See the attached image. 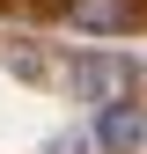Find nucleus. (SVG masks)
I'll list each match as a JSON object with an SVG mask.
<instances>
[{"mask_svg":"<svg viewBox=\"0 0 147 154\" xmlns=\"http://www.w3.org/2000/svg\"><path fill=\"white\" fill-rule=\"evenodd\" d=\"M52 154H88V140H81V132H66V140L52 147Z\"/></svg>","mask_w":147,"mask_h":154,"instance_id":"obj_4","label":"nucleus"},{"mask_svg":"<svg viewBox=\"0 0 147 154\" xmlns=\"http://www.w3.org/2000/svg\"><path fill=\"white\" fill-rule=\"evenodd\" d=\"M74 88L88 95V103H125V95L140 88V66L133 59H118V51H88V59H74Z\"/></svg>","mask_w":147,"mask_h":154,"instance_id":"obj_1","label":"nucleus"},{"mask_svg":"<svg viewBox=\"0 0 147 154\" xmlns=\"http://www.w3.org/2000/svg\"><path fill=\"white\" fill-rule=\"evenodd\" d=\"M88 140H96L103 154H140V147H147V110L133 103V95H125V103H103Z\"/></svg>","mask_w":147,"mask_h":154,"instance_id":"obj_2","label":"nucleus"},{"mask_svg":"<svg viewBox=\"0 0 147 154\" xmlns=\"http://www.w3.org/2000/svg\"><path fill=\"white\" fill-rule=\"evenodd\" d=\"M66 22L88 29V37H118V29H140L147 8L140 0H66Z\"/></svg>","mask_w":147,"mask_h":154,"instance_id":"obj_3","label":"nucleus"}]
</instances>
